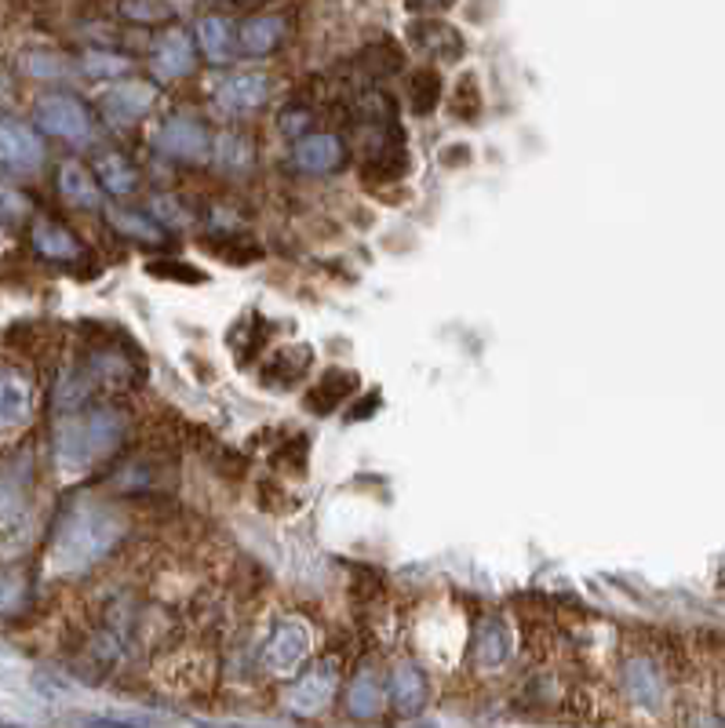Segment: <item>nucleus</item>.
I'll list each match as a JSON object with an SVG mask.
<instances>
[{
	"mask_svg": "<svg viewBox=\"0 0 725 728\" xmlns=\"http://www.w3.org/2000/svg\"><path fill=\"white\" fill-rule=\"evenodd\" d=\"M0 164L12 172H37L45 164V146L29 124L0 117Z\"/></svg>",
	"mask_w": 725,
	"mask_h": 728,
	"instance_id": "20e7f679",
	"label": "nucleus"
},
{
	"mask_svg": "<svg viewBox=\"0 0 725 728\" xmlns=\"http://www.w3.org/2000/svg\"><path fill=\"white\" fill-rule=\"evenodd\" d=\"M409 37L412 45H416L427 59H438V62H452L463 55V37L455 34L452 26L445 23H412L409 26Z\"/></svg>",
	"mask_w": 725,
	"mask_h": 728,
	"instance_id": "4468645a",
	"label": "nucleus"
},
{
	"mask_svg": "<svg viewBox=\"0 0 725 728\" xmlns=\"http://www.w3.org/2000/svg\"><path fill=\"white\" fill-rule=\"evenodd\" d=\"M220 164H226V168H248L252 164V142L241 139V135H223Z\"/></svg>",
	"mask_w": 725,
	"mask_h": 728,
	"instance_id": "cd10ccee",
	"label": "nucleus"
},
{
	"mask_svg": "<svg viewBox=\"0 0 725 728\" xmlns=\"http://www.w3.org/2000/svg\"><path fill=\"white\" fill-rule=\"evenodd\" d=\"M354 390H358V376H354V372L333 368V372H325V376H321L314 387H310L307 409L314 412V415H333Z\"/></svg>",
	"mask_w": 725,
	"mask_h": 728,
	"instance_id": "ddd939ff",
	"label": "nucleus"
},
{
	"mask_svg": "<svg viewBox=\"0 0 725 728\" xmlns=\"http://www.w3.org/2000/svg\"><path fill=\"white\" fill-rule=\"evenodd\" d=\"M0 208H4V212H12V215H23L26 212V197H18L15 190H4V186H0Z\"/></svg>",
	"mask_w": 725,
	"mask_h": 728,
	"instance_id": "c9c22d12",
	"label": "nucleus"
},
{
	"mask_svg": "<svg viewBox=\"0 0 725 728\" xmlns=\"http://www.w3.org/2000/svg\"><path fill=\"white\" fill-rule=\"evenodd\" d=\"M96 172H99V183L107 186L110 193H117V197H128L139 186L136 164L124 161L121 153H102V158L96 161Z\"/></svg>",
	"mask_w": 725,
	"mask_h": 728,
	"instance_id": "b1692460",
	"label": "nucleus"
},
{
	"mask_svg": "<svg viewBox=\"0 0 725 728\" xmlns=\"http://www.w3.org/2000/svg\"><path fill=\"white\" fill-rule=\"evenodd\" d=\"M266 96H271V77L259 70L230 73L220 85V102L226 110H255L263 106Z\"/></svg>",
	"mask_w": 725,
	"mask_h": 728,
	"instance_id": "9d476101",
	"label": "nucleus"
},
{
	"mask_svg": "<svg viewBox=\"0 0 725 728\" xmlns=\"http://www.w3.org/2000/svg\"><path fill=\"white\" fill-rule=\"evenodd\" d=\"M390 692H393V706L401 714H416L427 703V678H423L420 667L412 663H398L390 674Z\"/></svg>",
	"mask_w": 725,
	"mask_h": 728,
	"instance_id": "f3484780",
	"label": "nucleus"
},
{
	"mask_svg": "<svg viewBox=\"0 0 725 728\" xmlns=\"http://www.w3.org/2000/svg\"><path fill=\"white\" fill-rule=\"evenodd\" d=\"M183 263H153L150 274L153 277H168V280H186V285H193V280H204V274H197V269H179Z\"/></svg>",
	"mask_w": 725,
	"mask_h": 728,
	"instance_id": "473e14b6",
	"label": "nucleus"
},
{
	"mask_svg": "<svg viewBox=\"0 0 725 728\" xmlns=\"http://www.w3.org/2000/svg\"><path fill=\"white\" fill-rule=\"evenodd\" d=\"M0 248H4V230H0Z\"/></svg>",
	"mask_w": 725,
	"mask_h": 728,
	"instance_id": "4c0bfd02",
	"label": "nucleus"
},
{
	"mask_svg": "<svg viewBox=\"0 0 725 728\" xmlns=\"http://www.w3.org/2000/svg\"><path fill=\"white\" fill-rule=\"evenodd\" d=\"M158 142L168 158H183V161H201L204 153H209V131L190 117H172L161 128Z\"/></svg>",
	"mask_w": 725,
	"mask_h": 728,
	"instance_id": "1a4fd4ad",
	"label": "nucleus"
},
{
	"mask_svg": "<svg viewBox=\"0 0 725 728\" xmlns=\"http://www.w3.org/2000/svg\"><path fill=\"white\" fill-rule=\"evenodd\" d=\"M29 495V470L23 466H4L0 474V525H12L23 517Z\"/></svg>",
	"mask_w": 725,
	"mask_h": 728,
	"instance_id": "a211bd4d",
	"label": "nucleus"
},
{
	"mask_svg": "<svg viewBox=\"0 0 725 728\" xmlns=\"http://www.w3.org/2000/svg\"><path fill=\"white\" fill-rule=\"evenodd\" d=\"M336 685H339L336 660L314 663V667H310L303 678L292 685V692H288V706H292L296 714H321L328 703H333Z\"/></svg>",
	"mask_w": 725,
	"mask_h": 728,
	"instance_id": "39448f33",
	"label": "nucleus"
},
{
	"mask_svg": "<svg viewBox=\"0 0 725 728\" xmlns=\"http://www.w3.org/2000/svg\"><path fill=\"white\" fill-rule=\"evenodd\" d=\"M193 70V48L183 29H168L153 48V73L164 80H179Z\"/></svg>",
	"mask_w": 725,
	"mask_h": 728,
	"instance_id": "f8f14e48",
	"label": "nucleus"
},
{
	"mask_svg": "<svg viewBox=\"0 0 725 728\" xmlns=\"http://www.w3.org/2000/svg\"><path fill=\"white\" fill-rule=\"evenodd\" d=\"M124 70H128V59L110 55V51H91V55H85L88 77H121Z\"/></svg>",
	"mask_w": 725,
	"mask_h": 728,
	"instance_id": "c756f323",
	"label": "nucleus"
},
{
	"mask_svg": "<svg viewBox=\"0 0 725 728\" xmlns=\"http://www.w3.org/2000/svg\"><path fill=\"white\" fill-rule=\"evenodd\" d=\"M113 223L121 226L124 234H132V237H142V241H161V226L158 223H150L147 215H136V212H128V215H113Z\"/></svg>",
	"mask_w": 725,
	"mask_h": 728,
	"instance_id": "2f4dec72",
	"label": "nucleus"
},
{
	"mask_svg": "<svg viewBox=\"0 0 725 728\" xmlns=\"http://www.w3.org/2000/svg\"><path fill=\"white\" fill-rule=\"evenodd\" d=\"M620 681H624L627 700L635 706H646V711H657V706L664 703V695H667L664 674H660L657 663L646 660V655H635V660H627L624 674H620Z\"/></svg>",
	"mask_w": 725,
	"mask_h": 728,
	"instance_id": "0eeeda50",
	"label": "nucleus"
},
{
	"mask_svg": "<svg viewBox=\"0 0 725 728\" xmlns=\"http://www.w3.org/2000/svg\"><path fill=\"white\" fill-rule=\"evenodd\" d=\"M37 124L55 139L66 142H88L91 139V117L88 110L80 106L74 96H62V91H51V96H40L34 106Z\"/></svg>",
	"mask_w": 725,
	"mask_h": 728,
	"instance_id": "7ed1b4c3",
	"label": "nucleus"
},
{
	"mask_svg": "<svg viewBox=\"0 0 725 728\" xmlns=\"http://www.w3.org/2000/svg\"><path fill=\"white\" fill-rule=\"evenodd\" d=\"M26 601V582L15 572H0V616H12Z\"/></svg>",
	"mask_w": 725,
	"mask_h": 728,
	"instance_id": "c85d7f7f",
	"label": "nucleus"
},
{
	"mask_svg": "<svg viewBox=\"0 0 725 728\" xmlns=\"http://www.w3.org/2000/svg\"><path fill=\"white\" fill-rule=\"evenodd\" d=\"M59 190L70 204H77V208H99L102 204V193H99L96 179H91V172L77 161H66L59 168Z\"/></svg>",
	"mask_w": 725,
	"mask_h": 728,
	"instance_id": "aec40b11",
	"label": "nucleus"
},
{
	"mask_svg": "<svg viewBox=\"0 0 725 728\" xmlns=\"http://www.w3.org/2000/svg\"><path fill=\"white\" fill-rule=\"evenodd\" d=\"M482 106H485V99L478 91V77H474V73H463V80L452 91V117L463 121V124H474L478 121Z\"/></svg>",
	"mask_w": 725,
	"mask_h": 728,
	"instance_id": "bb28decb",
	"label": "nucleus"
},
{
	"mask_svg": "<svg viewBox=\"0 0 725 728\" xmlns=\"http://www.w3.org/2000/svg\"><path fill=\"white\" fill-rule=\"evenodd\" d=\"M124 536V522L102 503H74L51 536L48 561L55 572H85L102 561Z\"/></svg>",
	"mask_w": 725,
	"mask_h": 728,
	"instance_id": "f257e3e1",
	"label": "nucleus"
},
{
	"mask_svg": "<svg viewBox=\"0 0 725 728\" xmlns=\"http://www.w3.org/2000/svg\"><path fill=\"white\" fill-rule=\"evenodd\" d=\"M452 4L455 0H409V8H416V12H445Z\"/></svg>",
	"mask_w": 725,
	"mask_h": 728,
	"instance_id": "e433bc0d",
	"label": "nucleus"
},
{
	"mask_svg": "<svg viewBox=\"0 0 725 728\" xmlns=\"http://www.w3.org/2000/svg\"><path fill=\"white\" fill-rule=\"evenodd\" d=\"M310 652V630L299 619H285L282 627L271 633L263 649V663L271 674H292Z\"/></svg>",
	"mask_w": 725,
	"mask_h": 728,
	"instance_id": "423d86ee",
	"label": "nucleus"
},
{
	"mask_svg": "<svg viewBox=\"0 0 725 728\" xmlns=\"http://www.w3.org/2000/svg\"><path fill=\"white\" fill-rule=\"evenodd\" d=\"M310 361H314V350L310 347H296V350H282L274 357L271 368H263V387L271 390H288L292 382L303 379V372L310 368Z\"/></svg>",
	"mask_w": 725,
	"mask_h": 728,
	"instance_id": "6ab92c4d",
	"label": "nucleus"
},
{
	"mask_svg": "<svg viewBox=\"0 0 725 728\" xmlns=\"http://www.w3.org/2000/svg\"><path fill=\"white\" fill-rule=\"evenodd\" d=\"M124 415L117 409H88L74 412L55 426V441H51V460L59 474H85L110 452H117L124 441Z\"/></svg>",
	"mask_w": 725,
	"mask_h": 728,
	"instance_id": "f03ea898",
	"label": "nucleus"
},
{
	"mask_svg": "<svg viewBox=\"0 0 725 728\" xmlns=\"http://www.w3.org/2000/svg\"><path fill=\"white\" fill-rule=\"evenodd\" d=\"M34 248L45 259H62V263H70V259L80 255V241L74 234L66 230V226L51 223V218H40L34 226Z\"/></svg>",
	"mask_w": 725,
	"mask_h": 728,
	"instance_id": "4be33fe9",
	"label": "nucleus"
},
{
	"mask_svg": "<svg viewBox=\"0 0 725 728\" xmlns=\"http://www.w3.org/2000/svg\"><path fill=\"white\" fill-rule=\"evenodd\" d=\"M124 15L136 18V23H161V18L172 15V8L164 4V0H128Z\"/></svg>",
	"mask_w": 725,
	"mask_h": 728,
	"instance_id": "7c9ffc66",
	"label": "nucleus"
},
{
	"mask_svg": "<svg viewBox=\"0 0 725 728\" xmlns=\"http://www.w3.org/2000/svg\"><path fill=\"white\" fill-rule=\"evenodd\" d=\"M34 412V390L18 372L0 368V434L23 426Z\"/></svg>",
	"mask_w": 725,
	"mask_h": 728,
	"instance_id": "9b49d317",
	"label": "nucleus"
},
{
	"mask_svg": "<svg viewBox=\"0 0 725 728\" xmlns=\"http://www.w3.org/2000/svg\"><path fill=\"white\" fill-rule=\"evenodd\" d=\"M197 40H201L204 55H209L212 62L230 59L234 34H230V23H226L223 15H204L201 23H197Z\"/></svg>",
	"mask_w": 725,
	"mask_h": 728,
	"instance_id": "393cba45",
	"label": "nucleus"
},
{
	"mask_svg": "<svg viewBox=\"0 0 725 728\" xmlns=\"http://www.w3.org/2000/svg\"><path fill=\"white\" fill-rule=\"evenodd\" d=\"M438 99H441V77H438V70H416L409 77V102H412V113L416 117H427V113L438 106Z\"/></svg>",
	"mask_w": 725,
	"mask_h": 728,
	"instance_id": "a878e982",
	"label": "nucleus"
},
{
	"mask_svg": "<svg viewBox=\"0 0 725 728\" xmlns=\"http://www.w3.org/2000/svg\"><path fill=\"white\" fill-rule=\"evenodd\" d=\"M153 99H158V91H153L147 80H128V85H113L107 96H102V113H107L113 124H132L139 121L142 113H150Z\"/></svg>",
	"mask_w": 725,
	"mask_h": 728,
	"instance_id": "6e6552de",
	"label": "nucleus"
},
{
	"mask_svg": "<svg viewBox=\"0 0 725 728\" xmlns=\"http://www.w3.org/2000/svg\"><path fill=\"white\" fill-rule=\"evenodd\" d=\"M347 711L350 717H376L383 711V685L376 670H361L347 689Z\"/></svg>",
	"mask_w": 725,
	"mask_h": 728,
	"instance_id": "5701e85b",
	"label": "nucleus"
},
{
	"mask_svg": "<svg viewBox=\"0 0 725 728\" xmlns=\"http://www.w3.org/2000/svg\"><path fill=\"white\" fill-rule=\"evenodd\" d=\"M471 161V146L467 142H452V146H445V153H441V164L445 168H455V164H467Z\"/></svg>",
	"mask_w": 725,
	"mask_h": 728,
	"instance_id": "72a5a7b5",
	"label": "nucleus"
},
{
	"mask_svg": "<svg viewBox=\"0 0 725 728\" xmlns=\"http://www.w3.org/2000/svg\"><path fill=\"white\" fill-rule=\"evenodd\" d=\"M282 34H285V23L277 15H255L241 26L237 40H241L245 55H271L277 48V40H282Z\"/></svg>",
	"mask_w": 725,
	"mask_h": 728,
	"instance_id": "412c9836",
	"label": "nucleus"
},
{
	"mask_svg": "<svg viewBox=\"0 0 725 728\" xmlns=\"http://www.w3.org/2000/svg\"><path fill=\"white\" fill-rule=\"evenodd\" d=\"M296 164L310 175H325L343 164V142L336 135H303L296 142Z\"/></svg>",
	"mask_w": 725,
	"mask_h": 728,
	"instance_id": "2eb2a0df",
	"label": "nucleus"
},
{
	"mask_svg": "<svg viewBox=\"0 0 725 728\" xmlns=\"http://www.w3.org/2000/svg\"><path fill=\"white\" fill-rule=\"evenodd\" d=\"M474 660H478V667L485 670H496L511 660V630H507V623L500 616H489L482 623L478 638H474Z\"/></svg>",
	"mask_w": 725,
	"mask_h": 728,
	"instance_id": "dca6fc26",
	"label": "nucleus"
},
{
	"mask_svg": "<svg viewBox=\"0 0 725 728\" xmlns=\"http://www.w3.org/2000/svg\"><path fill=\"white\" fill-rule=\"evenodd\" d=\"M29 73H37V77H59L62 66H59V59H51V55H34L29 59Z\"/></svg>",
	"mask_w": 725,
	"mask_h": 728,
	"instance_id": "f704fd0d",
	"label": "nucleus"
}]
</instances>
